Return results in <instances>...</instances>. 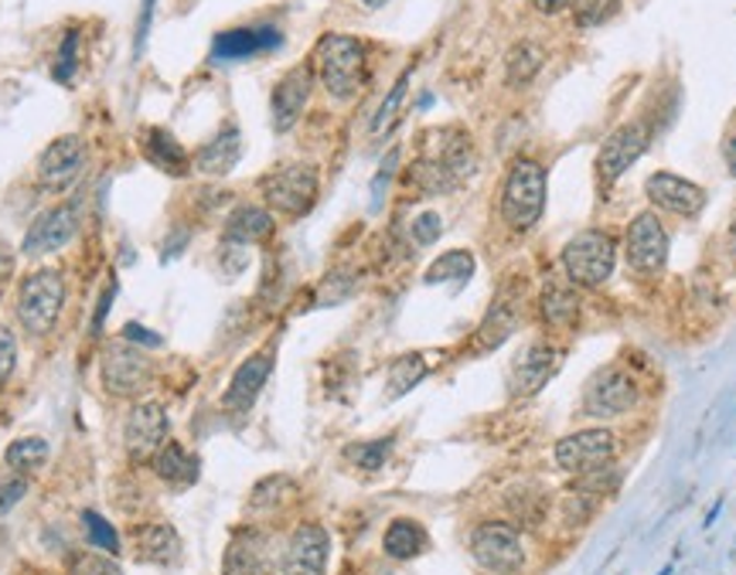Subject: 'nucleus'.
<instances>
[{"mask_svg":"<svg viewBox=\"0 0 736 575\" xmlns=\"http://www.w3.org/2000/svg\"><path fill=\"white\" fill-rule=\"evenodd\" d=\"M318 71L334 99H352L369 79L365 45L352 34H325L318 42Z\"/></svg>","mask_w":736,"mask_h":575,"instance_id":"obj_1","label":"nucleus"},{"mask_svg":"<svg viewBox=\"0 0 736 575\" xmlns=\"http://www.w3.org/2000/svg\"><path fill=\"white\" fill-rule=\"evenodd\" d=\"M502 219L512 232H529L546 211V170L542 164L518 157L508 167L502 188Z\"/></svg>","mask_w":736,"mask_h":575,"instance_id":"obj_2","label":"nucleus"},{"mask_svg":"<svg viewBox=\"0 0 736 575\" xmlns=\"http://www.w3.org/2000/svg\"><path fill=\"white\" fill-rule=\"evenodd\" d=\"M65 307V276L58 269H34L24 276L18 294V320L21 328L34 338H45L55 331V323Z\"/></svg>","mask_w":736,"mask_h":575,"instance_id":"obj_3","label":"nucleus"},{"mask_svg":"<svg viewBox=\"0 0 736 575\" xmlns=\"http://www.w3.org/2000/svg\"><path fill=\"white\" fill-rule=\"evenodd\" d=\"M563 269L570 276L573 286H583V290H593V286H604L614 273L617 263V245L607 232L601 229H586L576 239H570L563 245Z\"/></svg>","mask_w":736,"mask_h":575,"instance_id":"obj_4","label":"nucleus"},{"mask_svg":"<svg viewBox=\"0 0 736 575\" xmlns=\"http://www.w3.org/2000/svg\"><path fill=\"white\" fill-rule=\"evenodd\" d=\"M99 382L113 399H136L154 382V362L144 347L130 341H110L99 357Z\"/></svg>","mask_w":736,"mask_h":575,"instance_id":"obj_5","label":"nucleus"},{"mask_svg":"<svg viewBox=\"0 0 736 575\" xmlns=\"http://www.w3.org/2000/svg\"><path fill=\"white\" fill-rule=\"evenodd\" d=\"M318 191H321V177H318V167L310 164H287L273 170L270 177H263L266 204L290 214V219H300V214H307L318 204Z\"/></svg>","mask_w":736,"mask_h":575,"instance_id":"obj_6","label":"nucleus"},{"mask_svg":"<svg viewBox=\"0 0 736 575\" xmlns=\"http://www.w3.org/2000/svg\"><path fill=\"white\" fill-rule=\"evenodd\" d=\"M471 555L487 575H518L525 565V549L518 528L508 521H484L471 534Z\"/></svg>","mask_w":736,"mask_h":575,"instance_id":"obj_7","label":"nucleus"},{"mask_svg":"<svg viewBox=\"0 0 736 575\" xmlns=\"http://www.w3.org/2000/svg\"><path fill=\"white\" fill-rule=\"evenodd\" d=\"M614 453H617V440H614L611 429H604V425L580 429V433H570V436H563L552 446L556 466H559V471L573 474V477L590 474V471H601V466L614 463Z\"/></svg>","mask_w":736,"mask_h":575,"instance_id":"obj_8","label":"nucleus"},{"mask_svg":"<svg viewBox=\"0 0 736 575\" xmlns=\"http://www.w3.org/2000/svg\"><path fill=\"white\" fill-rule=\"evenodd\" d=\"M86 161H89V147L79 133L55 136L39 157V185L52 195L76 188L86 170Z\"/></svg>","mask_w":736,"mask_h":575,"instance_id":"obj_9","label":"nucleus"},{"mask_svg":"<svg viewBox=\"0 0 736 575\" xmlns=\"http://www.w3.org/2000/svg\"><path fill=\"white\" fill-rule=\"evenodd\" d=\"M638 399H641V391H638L635 378L620 368H604L583 388V412L593 419H614V416H624L635 409Z\"/></svg>","mask_w":736,"mask_h":575,"instance_id":"obj_10","label":"nucleus"},{"mask_svg":"<svg viewBox=\"0 0 736 575\" xmlns=\"http://www.w3.org/2000/svg\"><path fill=\"white\" fill-rule=\"evenodd\" d=\"M669 263V232L658 222V214L641 211L627 229V266L641 279H655Z\"/></svg>","mask_w":736,"mask_h":575,"instance_id":"obj_11","label":"nucleus"},{"mask_svg":"<svg viewBox=\"0 0 736 575\" xmlns=\"http://www.w3.org/2000/svg\"><path fill=\"white\" fill-rule=\"evenodd\" d=\"M76 235H79V208L76 204H55L31 222V229L21 242V253L28 259H42V256H52V253H58V248H65Z\"/></svg>","mask_w":736,"mask_h":575,"instance_id":"obj_12","label":"nucleus"},{"mask_svg":"<svg viewBox=\"0 0 736 575\" xmlns=\"http://www.w3.org/2000/svg\"><path fill=\"white\" fill-rule=\"evenodd\" d=\"M167 409L157 402H140L123 422V450L133 463H147L167 443Z\"/></svg>","mask_w":736,"mask_h":575,"instance_id":"obj_13","label":"nucleus"},{"mask_svg":"<svg viewBox=\"0 0 736 575\" xmlns=\"http://www.w3.org/2000/svg\"><path fill=\"white\" fill-rule=\"evenodd\" d=\"M651 143V130L645 123H624L617 126L604 143H601V154H597V170L607 185H614L617 177L635 164Z\"/></svg>","mask_w":736,"mask_h":575,"instance_id":"obj_14","label":"nucleus"},{"mask_svg":"<svg viewBox=\"0 0 736 575\" xmlns=\"http://www.w3.org/2000/svg\"><path fill=\"white\" fill-rule=\"evenodd\" d=\"M331 534L321 524H300L284 555V575H328Z\"/></svg>","mask_w":736,"mask_h":575,"instance_id":"obj_15","label":"nucleus"},{"mask_svg":"<svg viewBox=\"0 0 736 575\" xmlns=\"http://www.w3.org/2000/svg\"><path fill=\"white\" fill-rule=\"evenodd\" d=\"M563 354L549 344H529L525 351H518L515 365H512V395L515 399H529V395L542 391L549 385V378L556 375Z\"/></svg>","mask_w":736,"mask_h":575,"instance_id":"obj_16","label":"nucleus"},{"mask_svg":"<svg viewBox=\"0 0 736 575\" xmlns=\"http://www.w3.org/2000/svg\"><path fill=\"white\" fill-rule=\"evenodd\" d=\"M645 191H648L651 204L672 211V214H682V219H695V214L706 208V191L699 185H692V181H685V177H679V174H669V170L651 174Z\"/></svg>","mask_w":736,"mask_h":575,"instance_id":"obj_17","label":"nucleus"},{"mask_svg":"<svg viewBox=\"0 0 736 575\" xmlns=\"http://www.w3.org/2000/svg\"><path fill=\"white\" fill-rule=\"evenodd\" d=\"M310 68L307 65H297L290 68L284 79L273 86V96H270V113H273V130L276 133H287L294 130V123L300 120L304 106L310 99Z\"/></svg>","mask_w":736,"mask_h":575,"instance_id":"obj_18","label":"nucleus"},{"mask_svg":"<svg viewBox=\"0 0 736 575\" xmlns=\"http://www.w3.org/2000/svg\"><path fill=\"white\" fill-rule=\"evenodd\" d=\"M284 45V34L270 24H256V27H232L216 34L212 42V58L216 62H242V58H256L263 52H276Z\"/></svg>","mask_w":736,"mask_h":575,"instance_id":"obj_19","label":"nucleus"},{"mask_svg":"<svg viewBox=\"0 0 736 575\" xmlns=\"http://www.w3.org/2000/svg\"><path fill=\"white\" fill-rule=\"evenodd\" d=\"M270 375H273V351H256V354H250L245 362L235 368V375H232V382H229V388H226V395H222V406L229 409V412H245V409H253V402L260 399V391H263V385L270 382Z\"/></svg>","mask_w":736,"mask_h":575,"instance_id":"obj_20","label":"nucleus"},{"mask_svg":"<svg viewBox=\"0 0 736 575\" xmlns=\"http://www.w3.org/2000/svg\"><path fill=\"white\" fill-rule=\"evenodd\" d=\"M222 575H266V538L253 528H239L226 549Z\"/></svg>","mask_w":736,"mask_h":575,"instance_id":"obj_21","label":"nucleus"},{"mask_svg":"<svg viewBox=\"0 0 736 575\" xmlns=\"http://www.w3.org/2000/svg\"><path fill=\"white\" fill-rule=\"evenodd\" d=\"M242 157V133L239 126L226 123L212 140L205 143V147L195 154V167L205 174V177H226Z\"/></svg>","mask_w":736,"mask_h":575,"instance_id":"obj_22","label":"nucleus"},{"mask_svg":"<svg viewBox=\"0 0 736 575\" xmlns=\"http://www.w3.org/2000/svg\"><path fill=\"white\" fill-rule=\"evenodd\" d=\"M276 222L273 214L260 204H239L229 219H226V229H222V239L229 245H256V242H266L273 235Z\"/></svg>","mask_w":736,"mask_h":575,"instance_id":"obj_23","label":"nucleus"},{"mask_svg":"<svg viewBox=\"0 0 736 575\" xmlns=\"http://www.w3.org/2000/svg\"><path fill=\"white\" fill-rule=\"evenodd\" d=\"M136 559L144 565H178L182 538L171 524H144L136 531Z\"/></svg>","mask_w":736,"mask_h":575,"instance_id":"obj_24","label":"nucleus"},{"mask_svg":"<svg viewBox=\"0 0 736 575\" xmlns=\"http://www.w3.org/2000/svg\"><path fill=\"white\" fill-rule=\"evenodd\" d=\"M151 466H154V474L171 487H191L201 474L198 456L191 450H185L182 443H171V440L157 450Z\"/></svg>","mask_w":736,"mask_h":575,"instance_id":"obj_25","label":"nucleus"},{"mask_svg":"<svg viewBox=\"0 0 736 575\" xmlns=\"http://www.w3.org/2000/svg\"><path fill=\"white\" fill-rule=\"evenodd\" d=\"M144 154H147V161L157 167V170H164V174H171V177H185L188 174V151L178 143V136H174L171 130H164V126H151L147 133H144Z\"/></svg>","mask_w":736,"mask_h":575,"instance_id":"obj_26","label":"nucleus"},{"mask_svg":"<svg viewBox=\"0 0 736 575\" xmlns=\"http://www.w3.org/2000/svg\"><path fill=\"white\" fill-rule=\"evenodd\" d=\"M406 181H409V188H416L419 195H430V198L450 195V191L461 188V177L453 174L443 161L430 157V154L413 161V167L406 170Z\"/></svg>","mask_w":736,"mask_h":575,"instance_id":"obj_27","label":"nucleus"},{"mask_svg":"<svg viewBox=\"0 0 736 575\" xmlns=\"http://www.w3.org/2000/svg\"><path fill=\"white\" fill-rule=\"evenodd\" d=\"M427 545H430L427 528L419 524V521H413V518H396L389 528H385V534H382L385 555L396 559V562H409L416 555H424Z\"/></svg>","mask_w":736,"mask_h":575,"instance_id":"obj_28","label":"nucleus"},{"mask_svg":"<svg viewBox=\"0 0 736 575\" xmlns=\"http://www.w3.org/2000/svg\"><path fill=\"white\" fill-rule=\"evenodd\" d=\"M515 328H518V300H515L512 294H502L495 303H491V310H487V317H484V323H481L477 344H481L484 351L498 347V344H505V341L515 334Z\"/></svg>","mask_w":736,"mask_h":575,"instance_id":"obj_29","label":"nucleus"},{"mask_svg":"<svg viewBox=\"0 0 736 575\" xmlns=\"http://www.w3.org/2000/svg\"><path fill=\"white\" fill-rule=\"evenodd\" d=\"M427 375H430L427 357L419 351H409V354L396 357V362L389 365V372H385V399H389V402L403 399V395L413 391Z\"/></svg>","mask_w":736,"mask_h":575,"instance_id":"obj_30","label":"nucleus"},{"mask_svg":"<svg viewBox=\"0 0 736 575\" xmlns=\"http://www.w3.org/2000/svg\"><path fill=\"white\" fill-rule=\"evenodd\" d=\"M546 65V48L536 45V42H518L512 45V52L505 55V82L512 89H521L529 86Z\"/></svg>","mask_w":736,"mask_h":575,"instance_id":"obj_31","label":"nucleus"},{"mask_svg":"<svg viewBox=\"0 0 736 575\" xmlns=\"http://www.w3.org/2000/svg\"><path fill=\"white\" fill-rule=\"evenodd\" d=\"M576 310H580V300L570 286L549 279L542 286V320L552 323V328H567V323L576 320Z\"/></svg>","mask_w":736,"mask_h":575,"instance_id":"obj_32","label":"nucleus"},{"mask_svg":"<svg viewBox=\"0 0 736 575\" xmlns=\"http://www.w3.org/2000/svg\"><path fill=\"white\" fill-rule=\"evenodd\" d=\"M474 273V256L468 253V248H450V253H443L427 273H424V283L437 286V283H468Z\"/></svg>","mask_w":736,"mask_h":575,"instance_id":"obj_33","label":"nucleus"},{"mask_svg":"<svg viewBox=\"0 0 736 575\" xmlns=\"http://www.w3.org/2000/svg\"><path fill=\"white\" fill-rule=\"evenodd\" d=\"M48 443L42 440V436H24V440H14L11 446H8V453H4V460H8V466L11 471H18L21 477L24 474H34L39 466H45V460H48Z\"/></svg>","mask_w":736,"mask_h":575,"instance_id":"obj_34","label":"nucleus"},{"mask_svg":"<svg viewBox=\"0 0 736 575\" xmlns=\"http://www.w3.org/2000/svg\"><path fill=\"white\" fill-rule=\"evenodd\" d=\"M406 92H409V71L406 76L389 89V96L382 99V106H378V113H375V120H372V136L375 140H382L385 133L393 130V123L399 120V113H403V102H406Z\"/></svg>","mask_w":736,"mask_h":575,"instance_id":"obj_35","label":"nucleus"},{"mask_svg":"<svg viewBox=\"0 0 736 575\" xmlns=\"http://www.w3.org/2000/svg\"><path fill=\"white\" fill-rule=\"evenodd\" d=\"M393 446H396V440L393 436H382V440H365V443H352V446H344V456L352 460L359 471H378V466L389 460V453H393Z\"/></svg>","mask_w":736,"mask_h":575,"instance_id":"obj_36","label":"nucleus"},{"mask_svg":"<svg viewBox=\"0 0 736 575\" xmlns=\"http://www.w3.org/2000/svg\"><path fill=\"white\" fill-rule=\"evenodd\" d=\"M508 508L521 518V524H539L542 521V515H546V497L536 490V487H529V484H521V487H515L512 494H508Z\"/></svg>","mask_w":736,"mask_h":575,"instance_id":"obj_37","label":"nucleus"},{"mask_svg":"<svg viewBox=\"0 0 736 575\" xmlns=\"http://www.w3.org/2000/svg\"><path fill=\"white\" fill-rule=\"evenodd\" d=\"M355 276L352 273H331V276H325L321 283H318V300H314V307H338V303H344V300H352L355 297Z\"/></svg>","mask_w":736,"mask_h":575,"instance_id":"obj_38","label":"nucleus"},{"mask_svg":"<svg viewBox=\"0 0 736 575\" xmlns=\"http://www.w3.org/2000/svg\"><path fill=\"white\" fill-rule=\"evenodd\" d=\"M83 524H86V534H89V542L96 545V552L120 555V534H117V528L107 518L96 515V511H86Z\"/></svg>","mask_w":736,"mask_h":575,"instance_id":"obj_39","label":"nucleus"},{"mask_svg":"<svg viewBox=\"0 0 736 575\" xmlns=\"http://www.w3.org/2000/svg\"><path fill=\"white\" fill-rule=\"evenodd\" d=\"M573 487L601 500V497H607V494H614V490L620 487V471H617V466H611V463H607V466H601V471L580 474Z\"/></svg>","mask_w":736,"mask_h":575,"instance_id":"obj_40","label":"nucleus"},{"mask_svg":"<svg viewBox=\"0 0 736 575\" xmlns=\"http://www.w3.org/2000/svg\"><path fill=\"white\" fill-rule=\"evenodd\" d=\"M76 71H79V31H65L58 58H55V82L62 86L76 82Z\"/></svg>","mask_w":736,"mask_h":575,"instance_id":"obj_41","label":"nucleus"},{"mask_svg":"<svg viewBox=\"0 0 736 575\" xmlns=\"http://www.w3.org/2000/svg\"><path fill=\"white\" fill-rule=\"evenodd\" d=\"M620 11V0H573V18L580 27H597Z\"/></svg>","mask_w":736,"mask_h":575,"instance_id":"obj_42","label":"nucleus"},{"mask_svg":"<svg viewBox=\"0 0 736 575\" xmlns=\"http://www.w3.org/2000/svg\"><path fill=\"white\" fill-rule=\"evenodd\" d=\"M68 575H123V568L107 552H83L68 562Z\"/></svg>","mask_w":736,"mask_h":575,"instance_id":"obj_43","label":"nucleus"},{"mask_svg":"<svg viewBox=\"0 0 736 575\" xmlns=\"http://www.w3.org/2000/svg\"><path fill=\"white\" fill-rule=\"evenodd\" d=\"M440 232H443V222H440V214H437V211L416 214L413 225H409V235H413L416 245H433V242L440 239Z\"/></svg>","mask_w":736,"mask_h":575,"instance_id":"obj_44","label":"nucleus"},{"mask_svg":"<svg viewBox=\"0 0 736 575\" xmlns=\"http://www.w3.org/2000/svg\"><path fill=\"white\" fill-rule=\"evenodd\" d=\"M14 368H18V338L14 331L0 328V388L11 382Z\"/></svg>","mask_w":736,"mask_h":575,"instance_id":"obj_45","label":"nucleus"},{"mask_svg":"<svg viewBox=\"0 0 736 575\" xmlns=\"http://www.w3.org/2000/svg\"><path fill=\"white\" fill-rule=\"evenodd\" d=\"M396 164H399V151H389V157L382 161V167H378V174H375V181H372V208H375V211L382 208V198H385V191H389V185H393Z\"/></svg>","mask_w":736,"mask_h":575,"instance_id":"obj_46","label":"nucleus"},{"mask_svg":"<svg viewBox=\"0 0 736 575\" xmlns=\"http://www.w3.org/2000/svg\"><path fill=\"white\" fill-rule=\"evenodd\" d=\"M154 8L157 0H140V18H136V34H133V58L144 55L147 38H151V24H154Z\"/></svg>","mask_w":736,"mask_h":575,"instance_id":"obj_47","label":"nucleus"},{"mask_svg":"<svg viewBox=\"0 0 736 575\" xmlns=\"http://www.w3.org/2000/svg\"><path fill=\"white\" fill-rule=\"evenodd\" d=\"M120 338L123 341H130V344H136V347H161L164 344V338L161 334H154V331H147L144 323H123V331H120Z\"/></svg>","mask_w":736,"mask_h":575,"instance_id":"obj_48","label":"nucleus"},{"mask_svg":"<svg viewBox=\"0 0 736 575\" xmlns=\"http://www.w3.org/2000/svg\"><path fill=\"white\" fill-rule=\"evenodd\" d=\"M24 494H28V480L21 474L11 477V480H0V515H8Z\"/></svg>","mask_w":736,"mask_h":575,"instance_id":"obj_49","label":"nucleus"},{"mask_svg":"<svg viewBox=\"0 0 736 575\" xmlns=\"http://www.w3.org/2000/svg\"><path fill=\"white\" fill-rule=\"evenodd\" d=\"M113 300H117V276H110V283H107V290H102V297H99V303H96V317H92V331H102V323H107V313H110Z\"/></svg>","mask_w":736,"mask_h":575,"instance_id":"obj_50","label":"nucleus"},{"mask_svg":"<svg viewBox=\"0 0 736 575\" xmlns=\"http://www.w3.org/2000/svg\"><path fill=\"white\" fill-rule=\"evenodd\" d=\"M185 245H188V229H185V232H182V229H174V232H171V239H167V245H164V259L171 263L174 256L182 253Z\"/></svg>","mask_w":736,"mask_h":575,"instance_id":"obj_51","label":"nucleus"},{"mask_svg":"<svg viewBox=\"0 0 736 575\" xmlns=\"http://www.w3.org/2000/svg\"><path fill=\"white\" fill-rule=\"evenodd\" d=\"M536 4V11H542V14H559L563 8H570L573 0H532Z\"/></svg>","mask_w":736,"mask_h":575,"instance_id":"obj_52","label":"nucleus"},{"mask_svg":"<svg viewBox=\"0 0 736 575\" xmlns=\"http://www.w3.org/2000/svg\"><path fill=\"white\" fill-rule=\"evenodd\" d=\"M723 157H726V167H729V174L736 177V136H729V140H726V147H723Z\"/></svg>","mask_w":736,"mask_h":575,"instance_id":"obj_53","label":"nucleus"},{"mask_svg":"<svg viewBox=\"0 0 736 575\" xmlns=\"http://www.w3.org/2000/svg\"><path fill=\"white\" fill-rule=\"evenodd\" d=\"M729 253H733V256H736V225H733V229H729Z\"/></svg>","mask_w":736,"mask_h":575,"instance_id":"obj_54","label":"nucleus"},{"mask_svg":"<svg viewBox=\"0 0 736 575\" xmlns=\"http://www.w3.org/2000/svg\"><path fill=\"white\" fill-rule=\"evenodd\" d=\"M362 4H365V8H382L385 0H362Z\"/></svg>","mask_w":736,"mask_h":575,"instance_id":"obj_55","label":"nucleus"},{"mask_svg":"<svg viewBox=\"0 0 736 575\" xmlns=\"http://www.w3.org/2000/svg\"><path fill=\"white\" fill-rule=\"evenodd\" d=\"M658 575H672V565H664V568H661Z\"/></svg>","mask_w":736,"mask_h":575,"instance_id":"obj_56","label":"nucleus"}]
</instances>
